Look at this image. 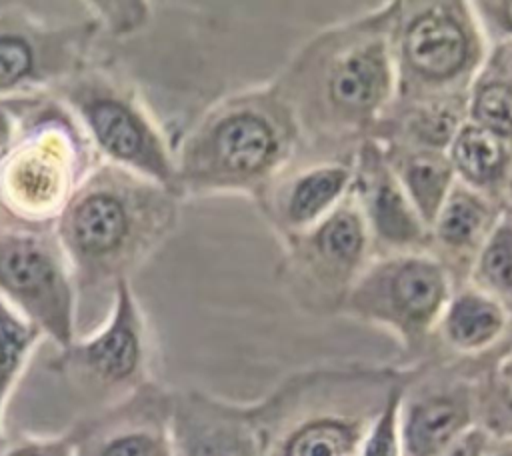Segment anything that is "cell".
<instances>
[{"instance_id": "4316f807", "label": "cell", "mask_w": 512, "mask_h": 456, "mask_svg": "<svg viewBox=\"0 0 512 456\" xmlns=\"http://www.w3.org/2000/svg\"><path fill=\"white\" fill-rule=\"evenodd\" d=\"M496 354L478 378V428L490 440H512V384L496 374Z\"/></svg>"}, {"instance_id": "7c38bea8", "label": "cell", "mask_w": 512, "mask_h": 456, "mask_svg": "<svg viewBox=\"0 0 512 456\" xmlns=\"http://www.w3.org/2000/svg\"><path fill=\"white\" fill-rule=\"evenodd\" d=\"M496 352L412 364L400 402L404 456H438L478 428V378Z\"/></svg>"}, {"instance_id": "5bb4252c", "label": "cell", "mask_w": 512, "mask_h": 456, "mask_svg": "<svg viewBox=\"0 0 512 456\" xmlns=\"http://www.w3.org/2000/svg\"><path fill=\"white\" fill-rule=\"evenodd\" d=\"M172 456H264L258 402L240 404L204 390H170Z\"/></svg>"}, {"instance_id": "8d00e7d4", "label": "cell", "mask_w": 512, "mask_h": 456, "mask_svg": "<svg viewBox=\"0 0 512 456\" xmlns=\"http://www.w3.org/2000/svg\"><path fill=\"white\" fill-rule=\"evenodd\" d=\"M510 340H512V334H510Z\"/></svg>"}, {"instance_id": "7402d4cb", "label": "cell", "mask_w": 512, "mask_h": 456, "mask_svg": "<svg viewBox=\"0 0 512 456\" xmlns=\"http://www.w3.org/2000/svg\"><path fill=\"white\" fill-rule=\"evenodd\" d=\"M380 146L418 216L426 226H430L456 184V174L448 154L436 150Z\"/></svg>"}, {"instance_id": "ac0fdd59", "label": "cell", "mask_w": 512, "mask_h": 456, "mask_svg": "<svg viewBox=\"0 0 512 456\" xmlns=\"http://www.w3.org/2000/svg\"><path fill=\"white\" fill-rule=\"evenodd\" d=\"M506 208L460 182L446 196L428 226V252L446 268L454 288L468 284L472 264Z\"/></svg>"}, {"instance_id": "1f68e13d", "label": "cell", "mask_w": 512, "mask_h": 456, "mask_svg": "<svg viewBox=\"0 0 512 456\" xmlns=\"http://www.w3.org/2000/svg\"><path fill=\"white\" fill-rule=\"evenodd\" d=\"M488 444H490V438L480 428H474L460 442H456L452 448H448L438 456H484L488 450Z\"/></svg>"}, {"instance_id": "ffe728a7", "label": "cell", "mask_w": 512, "mask_h": 456, "mask_svg": "<svg viewBox=\"0 0 512 456\" xmlns=\"http://www.w3.org/2000/svg\"><path fill=\"white\" fill-rule=\"evenodd\" d=\"M468 122V92L418 102H392L370 138L384 146L446 152Z\"/></svg>"}, {"instance_id": "4fadbf2b", "label": "cell", "mask_w": 512, "mask_h": 456, "mask_svg": "<svg viewBox=\"0 0 512 456\" xmlns=\"http://www.w3.org/2000/svg\"><path fill=\"white\" fill-rule=\"evenodd\" d=\"M98 32L92 16L50 24L16 6L0 10V96L52 94L90 64Z\"/></svg>"}, {"instance_id": "9a60e30c", "label": "cell", "mask_w": 512, "mask_h": 456, "mask_svg": "<svg viewBox=\"0 0 512 456\" xmlns=\"http://www.w3.org/2000/svg\"><path fill=\"white\" fill-rule=\"evenodd\" d=\"M352 160L296 158L254 204L278 246L326 220L352 190Z\"/></svg>"}, {"instance_id": "30bf717a", "label": "cell", "mask_w": 512, "mask_h": 456, "mask_svg": "<svg viewBox=\"0 0 512 456\" xmlns=\"http://www.w3.org/2000/svg\"><path fill=\"white\" fill-rule=\"evenodd\" d=\"M150 362L152 338L146 314L130 280H120L102 326L58 350L48 368L104 408L152 382Z\"/></svg>"}, {"instance_id": "d6986e66", "label": "cell", "mask_w": 512, "mask_h": 456, "mask_svg": "<svg viewBox=\"0 0 512 456\" xmlns=\"http://www.w3.org/2000/svg\"><path fill=\"white\" fill-rule=\"evenodd\" d=\"M512 334V318L504 306L472 284L452 290L436 332L434 344L452 358H482L500 350Z\"/></svg>"}, {"instance_id": "52a82bcc", "label": "cell", "mask_w": 512, "mask_h": 456, "mask_svg": "<svg viewBox=\"0 0 512 456\" xmlns=\"http://www.w3.org/2000/svg\"><path fill=\"white\" fill-rule=\"evenodd\" d=\"M52 96L76 118L98 160L178 194L174 142L130 80L88 64Z\"/></svg>"}, {"instance_id": "2e32d148", "label": "cell", "mask_w": 512, "mask_h": 456, "mask_svg": "<svg viewBox=\"0 0 512 456\" xmlns=\"http://www.w3.org/2000/svg\"><path fill=\"white\" fill-rule=\"evenodd\" d=\"M352 170V198L370 236L372 256L428 250V226L374 138L356 148Z\"/></svg>"}, {"instance_id": "8fae6325", "label": "cell", "mask_w": 512, "mask_h": 456, "mask_svg": "<svg viewBox=\"0 0 512 456\" xmlns=\"http://www.w3.org/2000/svg\"><path fill=\"white\" fill-rule=\"evenodd\" d=\"M372 258L370 236L350 196L320 224L280 244L278 280L298 308L340 314V308Z\"/></svg>"}, {"instance_id": "cb8c5ba5", "label": "cell", "mask_w": 512, "mask_h": 456, "mask_svg": "<svg viewBox=\"0 0 512 456\" xmlns=\"http://www.w3.org/2000/svg\"><path fill=\"white\" fill-rule=\"evenodd\" d=\"M42 338L40 328L0 298V448L4 446L6 402Z\"/></svg>"}, {"instance_id": "d4e9b609", "label": "cell", "mask_w": 512, "mask_h": 456, "mask_svg": "<svg viewBox=\"0 0 512 456\" xmlns=\"http://www.w3.org/2000/svg\"><path fill=\"white\" fill-rule=\"evenodd\" d=\"M468 284L498 300L512 318V204H508L476 256Z\"/></svg>"}, {"instance_id": "f546056e", "label": "cell", "mask_w": 512, "mask_h": 456, "mask_svg": "<svg viewBox=\"0 0 512 456\" xmlns=\"http://www.w3.org/2000/svg\"><path fill=\"white\" fill-rule=\"evenodd\" d=\"M0 456H76L74 426L56 436H26L8 444Z\"/></svg>"}, {"instance_id": "7a4b0ae2", "label": "cell", "mask_w": 512, "mask_h": 456, "mask_svg": "<svg viewBox=\"0 0 512 456\" xmlns=\"http://www.w3.org/2000/svg\"><path fill=\"white\" fill-rule=\"evenodd\" d=\"M300 148L298 124L272 80L232 90L174 142L178 194L242 196L256 204Z\"/></svg>"}, {"instance_id": "6da1fadb", "label": "cell", "mask_w": 512, "mask_h": 456, "mask_svg": "<svg viewBox=\"0 0 512 456\" xmlns=\"http://www.w3.org/2000/svg\"><path fill=\"white\" fill-rule=\"evenodd\" d=\"M394 2L320 28L270 78L302 138L298 158H344L372 136L396 94Z\"/></svg>"}, {"instance_id": "ba28073f", "label": "cell", "mask_w": 512, "mask_h": 456, "mask_svg": "<svg viewBox=\"0 0 512 456\" xmlns=\"http://www.w3.org/2000/svg\"><path fill=\"white\" fill-rule=\"evenodd\" d=\"M452 290L450 274L428 250L372 256L340 314L388 332L418 364L432 348Z\"/></svg>"}, {"instance_id": "603a6c76", "label": "cell", "mask_w": 512, "mask_h": 456, "mask_svg": "<svg viewBox=\"0 0 512 456\" xmlns=\"http://www.w3.org/2000/svg\"><path fill=\"white\" fill-rule=\"evenodd\" d=\"M468 122L512 144V78L490 54L468 90Z\"/></svg>"}, {"instance_id": "d6a6232c", "label": "cell", "mask_w": 512, "mask_h": 456, "mask_svg": "<svg viewBox=\"0 0 512 456\" xmlns=\"http://www.w3.org/2000/svg\"><path fill=\"white\" fill-rule=\"evenodd\" d=\"M494 370L496 374L506 380L508 384H512V340H508L500 352L496 354V360H494Z\"/></svg>"}, {"instance_id": "277c9868", "label": "cell", "mask_w": 512, "mask_h": 456, "mask_svg": "<svg viewBox=\"0 0 512 456\" xmlns=\"http://www.w3.org/2000/svg\"><path fill=\"white\" fill-rule=\"evenodd\" d=\"M406 368L300 372L258 402L264 456H358L360 440Z\"/></svg>"}, {"instance_id": "5b68a950", "label": "cell", "mask_w": 512, "mask_h": 456, "mask_svg": "<svg viewBox=\"0 0 512 456\" xmlns=\"http://www.w3.org/2000/svg\"><path fill=\"white\" fill-rule=\"evenodd\" d=\"M96 162L76 118L46 94L0 156V212L26 224L56 226Z\"/></svg>"}, {"instance_id": "44dd1931", "label": "cell", "mask_w": 512, "mask_h": 456, "mask_svg": "<svg viewBox=\"0 0 512 456\" xmlns=\"http://www.w3.org/2000/svg\"><path fill=\"white\" fill-rule=\"evenodd\" d=\"M448 160L456 182L496 200L510 204L512 192V144L466 122L450 142Z\"/></svg>"}, {"instance_id": "e575fe53", "label": "cell", "mask_w": 512, "mask_h": 456, "mask_svg": "<svg viewBox=\"0 0 512 456\" xmlns=\"http://www.w3.org/2000/svg\"><path fill=\"white\" fill-rule=\"evenodd\" d=\"M484 456H512V440H490Z\"/></svg>"}, {"instance_id": "83f0119b", "label": "cell", "mask_w": 512, "mask_h": 456, "mask_svg": "<svg viewBox=\"0 0 512 456\" xmlns=\"http://www.w3.org/2000/svg\"><path fill=\"white\" fill-rule=\"evenodd\" d=\"M90 6L98 10L92 12V18L100 30H108L110 34H132L150 20V4L146 2H96Z\"/></svg>"}, {"instance_id": "484cf974", "label": "cell", "mask_w": 512, "mask_h": 456, "mask_svg": "<svg viewBox=\"0 0 512 456\" xmlns=\"http://www.w3.org/2000/svg\"><path fill=\"white\" fill-rule=\"evenodd\" d=\"M410 372L412 366H406L404 374L390 386L380 408L364 430L358 456H404L400 434V402Z\"/></svg>"}, {"instance_id": "9c48e42d", "label": "cell", "mask_w": 512, "mask_h": 456, "mask_svg": "<svg viewBox=\"0 0 512 456\" xmlns=\"http://www.w3.org/2000/svg\"><path fill=\"white\" fill-rule=\"evenodd\" d=\"M0 298L58 350L76 340L78 294L56 226H36L0 212Z\"/></svg>"}, {"instance_id": "e0dca14e", "label": "cell", "mask_w": 512, "mask_h": 456, "mask_svg": "<svg viewBox=\"0 0 512 456\" xmlns=\"http://www.w3.org/2000/svg\"><path fill=\"white\" fill-rule=\"evenodd\" d=\"M170 390L148 382L74 424L76 456H172Z\"/></svg>"}, {"instance_id": "836d02e7", "label": "cell", "mask_w": 512, "mask_h": 456, "mask_svg": "<svg viewBox=\"0 0 512 456\" xmlns=\"http://www.w3.org/2000/svg\"><path fill=\"white\" fill-rule=\"evenodd\" d=\"M490 58H492L498 66H502V68L508 72V76L512 78V44L490 48Z\"/></svg>"}, {"instance_id": "3957f363", "label": "cell", "mask_w": 512, "mask_h": 456, "mask_svg": "<svg viewBox=\"0 0 512 456\" xmlns=\"http://www.w3.org/2000/svg\"><path fill=\"white\" fill-rule=\"evenodd\" d=\"M182 202L164 186L98 160L56 222L78 300L130 280L176 230Z\"/></svg>"}, {"instance_id": "d590c367", "label": "cell", "mask_w": 512, "mask_h": 456, "mask_svg": "<svg viewBox=\"0 0 512 456\" xmlns=\"http://www.w3.org/2000/svg\"><path fill=\"white\" fill-rule=\"evenodd\" d=\"M510 204H512V196H510Z\"/></svg>"}, {"instance_id": "4dcf8cb0", "label": "cell", "mask_w": 512, "mask_h": 456, "mask_svg": "<svg viewBox=\"0 0 512 456\" xmlns=\"http://www.w3.org/2000/svg\"><path fill=\"white\" fill-rule=\"evenodd\" d=\"M46 94L0 96V156L14 140L26 116L40 104Z\"/></svg>"}, {"instance_id": "8992f818", "label": "cell", "mask_w": 512, "mask_h": 456, "mask_svg": "<svg viewBox=\"0 0 512 456\" xmlns=\"http://www.w3.org/2000/svg\"><path fill=\"white\" fill-rule=\"evenodd\" d=\"M394 102L466 94L490 44L468 0H394Z\"/></svg>"}, {"instance_id": "74e56055", "label": "cell", "mask_w": 512, "mask_h": 456, "mask_svg": "<svg viewBox=\"0 0 512 456\" xmlns=\"http://www.w3.org/2000/svg\"><path fill=\"white\" fill-rule=\"evenodd\" d=\"M510 196H512V192H510Z\"/></svg>"}, {"instance_id": "f1b7e54d", "label": "cell", "mask_w": 512, "mask_h": 456, "mask_svg": "<svg viewBox=\"0 0 512 456\" xmlns=\"http://www.w3.org/2000/svg\"><path fill=\"white\" fill-rule=\"evenodd\" d=\"M472 8L490 48L512 44V0H474Z\"/></svg>"}]
</instances>
